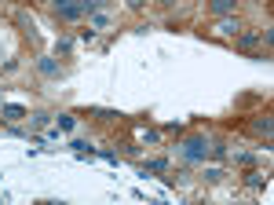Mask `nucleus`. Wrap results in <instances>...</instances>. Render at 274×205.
Wrapping results in <instances>:
<instances>
[{"instance_id":"9b49d317","label":"nucleus","mask_w":274,"mask_h":205,"mask_svg":"<svg viewBox=\"0 0 274 205\" xmlns=\"http://www.w3.org/2000/svg\"><path fill=\"white\" fill-rule=\"evenodd\" d=\"M73 125H77V121H73L70 114H62V117H59V132H73Z\"/></svg>"},{"instance_id":"f257e3e1","label":"nucleus","mask_w":274,"mask_h":205,"mask_svg":"<svg viewBox=\"0 0 274 205\" xmlns=\"http://www.w3.org/2000/svg\"><path fill=\"white\" fill-rule=\"evenodd\" d=\"M179 154H183L186 161H205V157L212 154V147H209V139H205V136H190L183 147H179Z\"/></svg>"},{"instance_id":"ddd939ff","label":"nucleus","mask_w":274,"mask_h":205,"mask_svg":"<svg viewBox=\"0 0 274 205\" xmlns=\"http://www.w3.org/2000/svg\"><path fill=\"white\" fill-rule=\"evenodd\" d=\"M146 169H150V172H165L168 161H146Z\"/></svg>"},{"instance_id":"0eeeda50","label":"nucleus","mask_w":274,"mask_h":205,"mask_svg":"<svg viewBox=\"0 0 274 205\" xmlns=\"http://www.w3.org/2000/svg\"><path fill=\"white\" fill-rule=\"evenodd\" d=\"M37 66H41V73H44V77H59V66H55L51 59H41Z\"/></svg>"},{"instance_id":"f03ea898","label":"nucleus","mask_w":274,"mask_h":205,"mask_svg":"<svg viewBox=\"0 0 274 205\" xmlns=\"http://www.w3.org/2000/svg\"><path fill=\"white\" fill-rule=\"evenodd\" d=\"M216 33H220V37H238L241 33V22H238V18H220Z\"/></svg>"},{"instance_id":"6e6552de","label":"nucleus","mask_w":274,"mask_h":205,"mask_svg":"<svg viewBox=\"0 0 274 205\" xmlns=\"http://www.w3.org/2000/svg\"><path fill=\"white\" fill-rule=\"evenodd\" d=\"M252 128H256L260 136H271V117H256V125H252Z\"/></svg>"},{"instance_id":"2eb2a0df","label":"nucleus","mask_w":274,"mask_h":205,"mask_svg":"<svg viewBox=\"0 0 274 205\" xmlns=\"http://www.w3.org/2000/svg\"><path fill=\"white\" fill-rule=\"evenodd\" d=\"M161 4H168V7H172V4H176V0H161Z\"/></svg>"},{"instance_id":"4468645a","label":"nucleus","mask_w":274,"mask_h":205,"mask_svg":"<svg viewBox=\"0 0 274 205\" xmlns=\"http://www.w3.org/2000/svg\"><path fill=\"white\" fill-rule=\"evenodd\" d=\"M51 4H55V11H62V7H66V4H73V0H51Z\"/></svg>"},{"instance_id":"7ed1b4c3","label":"nucleus","mask_w":274,"mask_h":205,"mask_svg":"<svg viewBox=\"0 0 274 205\" xmlns=\"http://www.w3.org/2000/svg\"><path fill=\"white\" fill-rule=\"evenodd\" d=\"M234 4H238V0H209V7H212L216 15H230Z\"/></svg>"},{"instance_id":"9d476101","label":"nucleus","mask_w":274,"mask_h":205,"mask_svg":"<svg viewBox=\"0 0 274 205\" xmlns=\"http://www.w3.org/2000/svg\"><path fill=\"white\" fill-rule=\"evenodd\" d=\"M223 176H227V172H223V169H216V165H212V169H205V180H209V183H220Z\"/></svg>"},{"instance_id":"1a4fd4ad","label":"nucleus","mask_w":274,"mask_h":205,"mask_svg":"<svg viewBox=\"0 0 274 205\" xmlns=\"http://www.w3.org/2000/svg\"><path fill=\"white\" fill-rule=\"evenodd\" d=\"M4 117L7 121H18V117H26V110L22 106H4Z\"/></svg>"},{"instance_id":"39448f33","label":"nucleus","mask_w":274,"mask_h":205,"mask_svg":"<svg viewBox=\"0 0 274 205\" xmlns=\"http://www.w3.org/2000/svg\"><path fill=\"white\" fill-rule=\"evenodd\" d=\"M81 11H84L81 4H66L62 11H59V18H66V22H73V18H81Z\"/></svg>"},{"instance_id":"f8f14e48","label":"nucleus","mask_w":274,"mask_h":205,"mask_svg":"<svg viewBox=\"0 0 274 205\" xmlns=\"http://www.w3.org/2000/svg\"><path fill=\"white\" fill-rule=\"evenodd\" d=\"M44 125H48V114H33L30 117V128H44Z\"/></svg>"},{"instance_id":"20e7f679","label":"nucleus","mask_w":274,"mask_h":205,"mask_svg":"<svg viewBox=\"0 0 274 205\" xmlns=\"http://www.w3.org/2000/svg\"><path fill=\"white\" fill-rule=\"evenodd\" d=\"M260 41H263L260 33H238V48H245V51H249V48H256Z\"/></svg>"},{"instance_id":"423d86ee","label":"nucleus","mask_w":274,"mask_h":205,"mask_svg":"<svg viewBox=\"0 0 274 205\" xmlns=\"http://www.w3.org/2000/svg\"><path fill=\"white\" fill-rule=\"evenodd\" d=\"M91 30H110V15L106 11H95V15H91Z\"/></svg>"}]
</instances>
